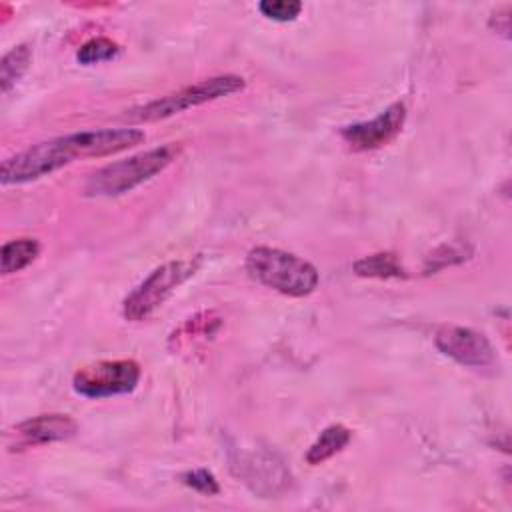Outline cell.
Segmentation results:
<instances>
[{"label":"cell","mask_w":512,"mask_h":512,"mask_svg":"<svg viewBox=\"0 0 512 512\" xmlns=\"http://www.w3.org/2000/svg\"><path fill=\"white\" fill-rule=\"evenodd\" d=\"M144 140L146 134L140 128H100L50 138L8 156L0 168V182L2 186L26 184L68 166L76 158L118 154Z\"/></svg>","instance_id":"cell-1"},{"label":"cell","mask_w":512,"mask_h":512,"mask_svg":"<svg viewBox=\"0 0 512 512\" xmlns=\"http://www.w3.org/2000/svg\"><path fill=\"white\" fill-rule=\"evenodd\" d=\"M178 154L180 146L176 142H168L164 146H156L146 152L110 162L90 174L84 184V194L92 198L122 196L164 172Z\"/></svg>","instance_id":"cell-2"},{"label":"cell","mask_w":512,"mask_h":512,"mask_svg":"<svg viewBox=\"0 0 512 512\" xmlns=\"http://www.w3.org/2000/svg\"><path fill=\"white\" fill-rule=\"evenodd\" d=\"M246 272L260 284L292 298H302L318 288L316 266L292 252L256 246L246 256Z\"/></svg>","instance_id":"cell-3"},{"label":"cell","mask_w":512,"mask_h":512,"mask_svg":"<svg viewBox=\"0 0 512 512\" xmlns=\"http://www.w3.org/2000/svg\"><path fill=\"white\" fill-rule=\"evenodd\" d=\"M200 268V258L170 260L154 268L122 302V314L130 322L150 318L186 280Z\"/></svg>","instance_id":"cell-4"},{"label":"cell","mask_w":512,"mask_h":512,"mask_svg":"<svg viewBox=\"0 0 512 512\" xmlns=\"http://www.w3.org/2000/svg\"><path fill=\"white\" fill-rule=\"evenodd\" d=\"M246 82L242 76L238 74H220V76H212L206 80H200L196 84L184 86L176 92H170L162 98H156L140 108H134L128 116L136 122H156V120H164L170 118L174 114H180L188 108L218 100L222 96H230L236 94L240 90H244Z\"/></svg>","instance_id":"cell-5"},{"label":"cell","mask_w":512,"mask_h":512,"mask_svg":"<svg viewBox=\"0 0 512 512\" xmlns=\"http://www.w3.org/2000/svg\"><path fill=\"white\" fill-rule=\"evenodd\" d=\"M142 370L134 360H100L80 368L72 378L78 396L102 400L130 394L140 382Z\"/></svg>","instance_id":"cell-6"},{"label":"cell","mask_w":512,"mask_h":512,"mask_svg":"<svg viewBox=\"0 0 512 512\" xmlns=\"http://www.w3.org/2000/svg\"><path fill=\"white\" fill-rule=\"evenodd\" d=\"M436 348L466 368H492L498 364L496 350L492 342L478 330L468 326H440L434 334Z\"/></svg>","instance_id":"cell-7"},{"label":"cell","mask_w":512,"mask_h":512,"mask_svg":"<svg viewBox=\"0 0 512 512\" xmlns=\"http://www.w3.org/2000/svg\"><path fill=\"white\" fill-rule=\"evenodd\" d=\"M406 106L402 102L390 104L376 118L366 122L348 124L340 130V138L354 152H368L390 144L404 128Z\"/></svg>","instance_id":"cell-8"},{"label":"cell","mask_w":512,"mask_h":512,"mask_svg":"<svg viewBox=\"0 0 512 512\" xmlns=\"http://www.w3.org/2000/svg\"><path fill=\"white\" fill-rule=\"evenodd\" d=\"M78 424L68 414H40L34 418H28L20 422L14 428V446L16 448H30V446H42L52 442L68 440L76 434Z\"/></svg>","instance_id":"cell-9"},{"label":"cell","mask_w":512,"mask_h":512,"mask_svg":"<svg viewBox=\"0 0 512 512\" xmlns=\"http://www.w3.org/2000/svg\"><path fill=\"white\" fill-rule=\"evenodd\" d=\"M350 440H352L350 428H346L344 424H330L310 444V448L304 454V460L310 466H318V464L330 460L332 456H336L340 450H344Z\"/></svg>","instance_id":"cell-10"},{"label":"cell","mask_w":512,"mask_h":512,"mask_svg":"<svg viewBox=\"0 0 512 512\" xmlns=\"http://www.w3.org/2000/svg\"><path fill=\"white\" fill-rule=\"evenodd\" d=\"M40 254V244L34 238H16L2 246L0 250V270L4 276L24 270Z\"/></svg>","instance_id":"cell-11"},{"label":"cell","mask_w":512,"mask_h":512,"mask_svg":"<svg viewBox=\"0 0 512 512\" xmlns=\"http://www.w3.org/2000/svg\"><path fill=\"white\" fill-rule=\"evenodd\" d=\"M354 272L362 278H402L404 268L396 254L392 252H376L370 256H364L354 262Z\"/></svg>","instance_id":"cell-12"},{"label":"cell","mask_w":512,"mask_h":512,"mask_svg":"<svg viewBox=\"0 0 512 512\" xmlns=\"http://www.w3.org/2000/svg\"><path fill=\"white\" fill-rule=\"evenodd\" d=\"M32 60V50L28 44H18L10 52L2 56L0 62V90L8 94V90L24 76Z\"/></svg>","instance_id":"cell-13"},{"label":"cell","mask_w":512,"mask_h":512,"mask_svg":"<svg viewBox=\"0 0 512 512\" xmlns=\"http://www.w3.org/2000/svg\"><path fill=\"white\" fill-rule=\"evenodd\" d=\"M120 52V46L104 36L98 38H90L88 42H84L78 52H76V60L84 66H92L98 62H108L112 58H116Z\"/></svg>","instance_id":"cell-14"},{"label":"cell","mask_w":512,"mask_h":512,"mask_svg":"<svg viewBox=\"0 0 512 512\" xmlns=\"http://www.w3.org/2000/svg\"><path fill=\"white\" fill-rule=\"evenodd\" d=\"M262 16L274 22H292L302 12V2L298 0H264L258 4Z\"/></svg>","instance_id":"cell-15"},{"label":"cell","mask_w":512,"mask_h":512,"mask_svg":"<svg viewBox=\"0 0 512 512\" xmlns=\"http://www.w3.org/2000/svg\"><path fill=\"white\" fill-rule=\"evenodd\" d=\"M180 478H182V482L188 488H192V490H196V492H200L204 496H214V494L220 492V484H218L216 476L210 470H206V468L188 470Z\"/></svg>","instance_id":"cell-16"}]
</instances>
